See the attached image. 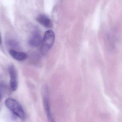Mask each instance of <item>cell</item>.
Listing matches in <instances>:
<instances>
[{
    "mask_svg": "<svg viewBox=\"0 0 122 122\" xmlns=\"http://www.w3.org/2000/svg\"><path fill=\"white\" fill-rule=\"evenodd\" d=\"M5 105L13 114L18 117L24 119L25 117V112L20 104L13 98H8L5 101Z\"/></svg>",
    "mask_w": 122,
    "mask_h": 122,
    "instance_id": "cell-1",
    "label": "cell"
},
{
    "mask_svg": "<svg viewBox=\"0 0 122 122\" xmlns=\"http://www.w3.org/2000/svg\"><path fill=\"white\" fill-rule=\"evenodd\" d=\"M55 39V33L52 30H49L46 32L41 47V52L43 55L48 53L54 43Z\"/></svg>",
    "mask_w": 122,
    "mask_h": 122,
    "instance_id": "cell-2",
    "label": "cell"
},
{
    "mask_svg": "<svg viewBox=\"0 0 122 122\" xmlns=\"http://www.w3.org/2000/svg\"><path fill=\"white\" fill-rule=\"evenodd\" d=\"M10 77V85L13 91L17 89L18 86V77L16 69L14 65H11L9 68Z\"/></svg>",
    "mask_w": 122,
    "mask_h": 122,
    "instance_id": "cell-3",
    "label": "cell"
},
{
    "mask_svg": "<svg viewBox=\"0 0 122 122\" xmlns=\"http://www.w3.org/2000/svg\"><path fill=\"white\" fill-rule=\"evenodd\" d=\"M43 39L40 32L35 31L29 39V44L32 47H36L41 44Z\"/></svg>",
    "mask_w": 122,
    "mask_h": 122,
    "instance_id": "cell-4",
    "label": "cell"
},
{
    "mask_svg": "<svg viewBox=\"0 0 122 122\" xmlns=\"http://www.w3.org/2000/svg\"><path fill=\"white\" fill-rule=\"evenodd\" d=\"M43 102L45 112L46 114L48 120L49 122H55L53 116H52L50 107L49 99L46 94H44L43 98Z\"/></svg>",
    "mask_w": 122,
    "mask_h": 122,
    "instance_id": "cell-5",
    "label": "cell"
},
{
    "mask_svg": "<svg viewBox=\"0 0 122 122\" xmlns=\"http://www.w3.org/2000/svg\"><path fill=\"white\" fill-rule=\"evenodd\" d=\"M37 21L43 26L48 28L53 27V24L50 18L45 14H41L36 18Z\"/></svg>",
    "mask_w": 122,
    "mask_h": 122,
    "instance_id": "cell-6",
    "label": "cell"
},
{
    "mask_svg": "<svg viewBox=\"0 0 122 122\" xmlns=\"http://www.w3.org/2000/svg\"><path fill=\"white\" fill-rule=\"evenodd\" d=\"M9 52L11 57L16 61H24L27 57V54L25 52L18 51L14 49H10Z\"/></svg>",
    "mask_w": 122,
    "mask_h": 122,
    "instance_id": "cell-7",
    "label": "cell"
},
{
    "mask_svg": "<svg viewBox=\"0 0 122 122\" xmlns=\"http://www.w3.org/2000/svg\"><path fill=\"white\" fill-rule=\"evenodd\" d=\"M7 44L9 46L13 48H16L18 46V42L13 39H9L7 41Z\"/></svg>",
    "mask_w": 122,
    "mask_h": 122,
    "instance_id": "cell-8",
    "label": "cell"
},
{
    "mask_svg": "<svg viewBox=\"0 0 122 122\" xmlns=\"http://www.w3.org/2000/svg\"><path fill=\"white\" fill-rule=\"evenodd\" d=\"M1 43H2V38H1V34L0 33V46L1 45Z\"/></svg>",
    "mask_w": 122,
    "mask_h": 122,
    "instance_id": "cell-9",
    "label": "cell"
}]
</instances>
